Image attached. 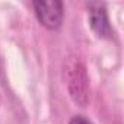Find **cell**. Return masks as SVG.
Returning a JSON list of instances; mask_svg holds the SVG:
<instances>
[{
    "label": "cell",
    "mask_w": 124,
    "mask_h": 124,
    "mask_svg": "<svg viewBox=\"0 0 124 124\" xmlns=\"http://www.w3.org/2000/svg\"><path fill=\"white\" fill-rule=\"evenodd\" d=\"M64 80L72 101L85 108L89 102V76L82 60L73 57L64 64Z\"/></svg>",
    "instance_id": "obj_1"
},
{
    "label": "cell",
    "mask_w": 124,
    "mask_h": 124,
    "mask_svg": "<svg viewBox=\"0 0 124 124\" xmlns=\"http://www.w3.org/2000/svg\"><path fill=\"white\" fill-rule=\"evenodd\" d=\"M38 22L50 31L61 26L64 18V3L61 0H35L32 2Z\"/></svg>",
    "instance_id": "obj_2"
},
{
    "label": "cell",
    "mask_w": 124,
    "mask_h": 124,
    "mask_svg": "<svg viewBox=\"0 0 124 124\" xmlns=\"http://www.w3.org/2000/svg\"><path fill=\"white\" fill-rule=\"evenodd\" d=\"M88 22L91 29L95 32L96 37L111 39L112 38V26L109 23L108 12L105 8V3L101 2H91L88 3Z\"/></svg>",
    "instance_id": "obj_3"
},
{
    "label": "cell",
    "mask_w": 124,
    "mask_h": 124,
    "mask_svg": "<svg viewBox=\"0 0 124 124\" xmlns=\"http://www.w3.org/2000/svg\"><path fill=\"white\" fill-rule=\"evenodd\" d=\"M69 124H92V121H91L89 118H86L85 115L78 114V115H73V117L69 120Z\"/></svg>",
    "instance_id": "obj_4"
}]
</instances>
